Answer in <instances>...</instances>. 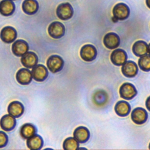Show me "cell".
<instances>
[{
	"mask_svg": "<svg viewBox=\"0 0 150 150\" xmlns=\"http://www.w3.org/2000/svg\"><path fill=\"white\" fill-rule=\"evenodd\" d=\"M112 14L116 21H123L129 16V9L124 3H118L113 8Z\"/></svg>",
	"mask_w": 150,
	"mask_h": 150,
	"instance_id": "6da1fadb",
	"label": "cell"
},
{
	"mask_svg": "<svg viewBox=\"0 0 150 150\" xmlns=\"http://www.w3.org/2000/svg\"><path fill=\"white\" fill-rule=\"evenodd\" d=\"M48 69L53 73L60 71L63 67L64 61L58 55H52L49 56L46 62Z\"/></svg>",
	"mask_w": 150,
	"mask_h": 150,
	"instance_id": "7a4b0ae2",
	"label": "cell"
},
{
	"mask_svg": "<svg viewBox=\"0 0 150 150\" xmlns=\"http://www.w3.org/2000/svg\"><path fill=\"white\" fill-rule=\"evenodd\" d=\"M56 15L62 20H68L73 16V9L69 3H62L57 7Z\"/></svg>",
	"mask_w": 150,
	"mask_h": 150,
	"instance_id": "3957f363",
	"label": "cell"
},
{
	"mask_svg": "<svg viewBox=\"0 0 150 150\" xmlns=\"http://www.w3.org/2000/svg\"><path fill=\"white\" fill-rule=\"evenodd\" d=\"M47 31L49 36L52 38L59 39L64 35L65 27L62 23L55 21L49 25Z\"/></svg>",
	"mask_w": 150,
	"mask_h": 150,
	"instance_id": "277c9868",
	"label": "cell"
},
{
	"mask_svg": "<svg viewBox=\"0 0 150 150\" xmlns=\"http://www.w3.org/2000/svg\"><path fill=\"white\" fill-rule=\"evenodd\" d=\"M81 58L86 62H91L97 56V52L96 48L92 45L87 44L84 45L80 50Z\"/></svg>",
	"mask_w": 150,
	"mask_h": 150,
	"instance_id": "5b68a950",
	"label": "cell"
},
{
	"mask_svg": "<svg viewBox=\"0 0 150 150\" xmlns=\"http://www.w3.org/2000/svg\"><path fill=\"white\" fill-rule=\"evenodd\" d=\"M120 97L125 100H131L137 94L135 86L129 83H123L119 90Z\"/></svg>",
	"mask_w": 150,
	"mask_h": 150,
	"instance_id": "8992f818",
	"label": "cell"
},
{
	"mask_svg": "<svg viewBox=\"0 0 150 150\" xmlns=\"http://www.w3.org/2000/svg\"><path fill=\"white\" fill-rule=\"evenodd\" d=\"M32 78L36 81L41 82L46 79L48 76V70L43 64H36L31 71Z\"/></svg>",
	"mask_w": 150,
	"mask_h": 150,
	"instance_id": "52a82bcc",
	"label": "cell"
},
{
	"mask_svg": "<svg viewBox=\"0 0 150 150\" xmlns=\"http://www.w3.org/2000/svg\"><path fill=\"white\" fill-rule=\"evenodd\" d=\"M16 37V30L12 26H5L1 30L0 38L4 42L6 43H11L14 42Z\"/></svg>",
	"mask_w": 150,
	"mask_h": 150,
	"instance_id": "ba28073f",
	"label": "cell"
},
{
	"mask_svg": "<svg viewBox=\"0 0 150 150\" xmlns=\"http://www.w3.org/2000/svg\"><path fill=\"white\" fill-rule=\"evenodd\" d=\"M131 117L132 121L136 124L141 125L146 122L148 118L146 111L141 107H137L133 110L131 112Z\"/></svg>",
	"mask_w": 150,
	"mask_h": 150,
	"instance_id": "9c48e42d",
	"label": "cell"
},
{
	"mask_svg": "<svg viewBox=\"0 0 150 150\" xmlns=\"http://www.w3.org/2000/svg\"><path fill=\"white\" fill-rule=\"evenodd\" d=\"M103 43L107 48L109 49H114L119 46L120 44V39L117 34L114 32H110L104 36Z\"/></svg>",
	"mask_w": 150,
	"mask_h": 150,
	"instance_id": "30bf717a",
	"label": "cell"
},
{
	"mask_svg": "<svg viewBox=\"0 0 150 150\" xmlns=\"http://www.w3.org/2000/svg\"><path fill=\"white\" fill-rule=\"evenodd\" d=\"M29 50L28 43L22 39H19L13 42L12 45V51L16 56H22Z\"/></svg>",
	"mask_w": 150,
	"mask_h": 150,
	"instance_id": "8fae6325",
	"label": "cell"
},
{
	"mask_svg": "<svg viewBox=\"0 0 150 150\" xmlns=\"http://www.w3.org/2000/svg\"><path fill=\"white\" fill-rule=\"evenodd\" d=\"M110 59L114 65L122 66L127 61V54L124 50L117 49L112 52L110 56Z\"/></svg>",
	"mask_w": 150,
	"mask_h": 150,
	"instance_id": "7c38bea8",
	"label": "cell"
},
{
	"mask_svg": "<svg viewBox=\"0 0 150 150\" xmlns=\"http://www.w3.org/2000/svg\"><path fill=\"white\" fill-rule=\"evenodd\" d=\"M21 62L23 66L28 69H30L38 64V57L35 53L28 52L22 56Z\"/></svg>",
	"mask_w": 150,
	"mask_h": 150,
	"instance_id": "4fadbf2b",
	"label": "cell"
},
{
	"mask_svg": "<svg viewBox=\"0 0 150 150\" xmlns=\"http://www.w3.org/2000/svg\"><path fill=\"white\" fill-rule=\"evenodd\" d=\"M138 66L133 61H126V62L122 65L121 71L122 73L127 77H134L138 73Z\"/></svg>",
	"mask_w": 150,
	"mask_h": 150,
	"instance_id": "5bb4252c",
	"label": "cell"
},
{
	"mask_svg": "<svg viewBox=\"0 0 150 150\" xmlns=\"http://www.w3.org/2000/svg\"><path fill=\"white\" fill-rule=\"evenodd\" d=\"M16 79L20 84L28 85L32 81V73L28 69L22 68L17 71Z\"/></svg>",
	"mask_w": 150,
	"mask_h": 150,
	"instance_id": "9a60e30c",
	"label": "cell"
},
{
	"mask_svg": "<svg viewBox=\"0 0 150 150\" xmlns=\"http://www.w3.org/2000/svg\"><path fill=\"white\" fill-rule=\"evenodd\" d=\"M16 124V119L11 115L6 114L0 120V126L5 131H10L12 130Z\"/></svg>",
	"mask_w": 150,
	"mask_h": 150,
	"instance_id": "2e32d148",
	"label": "cell"
},
{
	"mask_svg": "<svg viewBox=\"0 0 150 150\" xmlns=\"http://www.w3.org/2000/svg\"><path fill=\"white\" fill-rule=\"evenodd\" d=\"M8 112L15 118L21 117L24 112L23 105L19 101H13L9 103L8 107Z\"/></svg>",
	"mask_w": 150,
	"mask_h": 150,
	"instance_id": "e0dca14e",
	"label": "cell"
},
{
	"mask_svg": "<svg viewBox=\"0 0 150 150\" xmlns=\"http://www.w3.org/2000/svg\"><path fill=\"white\" fill-rule=\"evenodd\" d=\"M74 138L80 143H84L90 138L89 130L85 127L80 126L75 129L73 132Z\"/></svg>",
	"mask_w": 150,
	"mask_h": 150,
	"instance_id": "ac0fdd59",
	"label": "cell"
},
{
	"mask_svg": "<svg viewBox=\"0 0 150 150\" xmlns=\"http://www.w3.org/2000/svg\"><path fill=\"white\" fill-rule=\"evenodd\" d=\"M15 6L11 0H2L0 2V13L5 16L12 15L15 11Z\"/></svg>",
	"mask_w": 150,
	"mask_h": 150,
	"instance_id": "d6986e66",
	"label": "cell"
},
{
	"mask_svg": "<svg viewBox=\"0 0 150 150\" xmlns=\"http://www.w3.org/2000/svg\"><path fill=\"white\" fill-rule=\"evenodd\" d=\"M26 144L28 148L31 150H39L42 148L43 141L40 135L34 134L27 139Z\"/></svg>",
	"mask_w": 150,
	"mask_h": 150,
	"instance_id": "ffe728a7",
	"label": "cell"
},
{
	"mask_svg": "<svg viewBox=\"0 0 150 150\" xmlns=\"http://www.w3.org/2000/svg\"><path fill=\"white\" fill-rule=\"evenodd\" d=\"M22 8L25 13L33 15L37 12L39 9V4L36 0H24Z\"/></svg>",
	"mask_w": 150,
	"mask_h": 150,
	"instance_id": "44dd1931",
	"label": "cell"
},
{
	"mask_svg": "<svg viewBox=\"0 0 150 150\" xmlns=\"http://www.w3.org/2000/svg\"><path fill=\"white\" fill-rule=\"evenodd\" d=\"M114 110L118 115L120 117H125L130 112L131 107L128 102L121 100L116 103Z\"/></svg>",
	"mask_w": 150,
	"mask_h": 150,
	"instance_id": "7402d4cb",
	"label": "cell"
},
{
	"mask_svg": "<svg viewBox=\"0 0 150 150\" xmlns=\"http://www.w3.org/2000/svg\"><path fill=\"white\" fill-rule=\"evenodd\" d=\"M148 46V45L143 40H138L135 42L132 46V52L135 56L141 57L147 54Z\"/></svg>",
	"mask_w": 150,
	"mask_h": 150,
	"instance_id": "603a6c76",
	"label": "cell"
},
{
	"mask_svg": "<svg viewBox=\"0 0 150 150\" xmlns=\"http://www.w3.org/2000/svg\"><path fill=\"white\" fill-rule=\"evenodd\" d=\"M36 127L30 123L23 124L20 129V135L24 139H28L36 132Z\"/></svg>",
	"mask_w": 150,
	"mask_h": 150,
	"instance_id": "cb8c5ba5",
	"label": "cell"
},
{
	"mask_svg": "<svg viewBox=\"0 0 150 150\" xmlns=\"http://www.w3.org/2000/svg\"><path fill=\"white\" fill-rule=\"evenodd\" d=\"M79 142L73 137L66 138L63 144V148L65 150H76L79 149Z\"/></svg>",
	"mask_w": 150,
	"mask_h": 150,
	"instance_id": "d4e9b609",
	"label": "cell"
},
{
	"mask_svg": "<svg viewBox=\"0 0 150 150\" xmlns=\"http://www.w3.org/2000/svg\"><path fill=\"white\" fill-rule=\"evenodd\" d=\"M138 66L144 71H150V55L146 54L141 56L138 60Z\"/></svg>",
	"mask_w": 150,
	"mask_h": 150,
	"instance_id": "484cf974",
	"label": "cell"
},
{
	"mask_svg": "<svg viewBox=\"0 0 150 150\" xmlns=\"http://www.w3.org/2000/svg\"><path fill=\"white\" fill-rule=\"evenodd\" d=\"M8 142V137L6 133L0 131V148L6 145Z\"/></svg>",
	"mask_w": 150,
	"mask_h": 150,
	"instance_id": "4316f807",
	"label": "cell"
},
{
	"mask_svg": "<svg viewBox=\"0 0 150 150\" xmlns=\"http://www.w3.org/2000/svg\"><path fill=\"white\" fill-rule=\"evenodd\" d=\"M145 105L147 109L150 111V96L148 97V98L145 101Z\"/></svg>",
	"mask_w": 150,
	"mask_h": 150,
	"instance_id": "83f0119b",
	"label": "cell"
},
{
	"mask_svg": "<svg viewBox=\"0 0 150 150\" xmlns=\"http://www.w3.org/2000/svg\"><path fill=\"white\" fill-rule=\"evenodd\" d=\"M146 4L147 6L150 8V0H146Z\"/></svg>",
	"mask_w": 150,
	"mask_h": 150,
	"instance_id": "f1b7e54d",
	"label": "cell"
},
{
	"mask_svg": "<svg viewBox=\"0 0 150 150\" xmlns=\"http://www.w3.org/2000/svg\"><path fill=\"white\" fill-rule=\"evenodd\" d=\"M148 52L150 55V43L148 45Z\"/></svg>",
	"mask_w": 150,
	"mask_h": 150,
	"instance_id": "f546056e",
	"label": "cell"
},
{
	"mask_svg": "<svg viewBox=\"0 0 150 150\" xmlns=\"http://www.w3.org/2000/svg\"><path fill=\"white\" fill-rule=\"evenodd\" d=\"M149 149H150V143H149Z\"/></svg>",
	"mask_w": 150,
	"mask_h": 150,
	"instance_id": "4dcf8cb0",
	"label": "cell"
}]
</instances>
